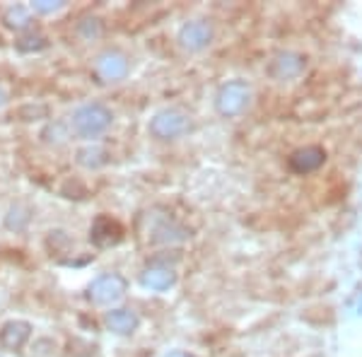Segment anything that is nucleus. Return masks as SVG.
<instances>
[{"label": "nucleus", "instance_id": "1", "mask_svg": "<svg viewBox=\"0 0 362 357\" xmlns=\"http://www.w3.org/2000/svg\"><path fill=\"white\" fill-rule=\"evenodd\" d=\"M112 121H114V114L109 107L99 102H92V104H83L73 111L70 116V131L75 133L78 138H85V140H92V138H99L102 133H107L112 128Z\"/></svg>", "mask_w": 362, "mask_h": 357}, {"label": "nucleus", "instance_id": "2", "mask_svg": "<svg viewBox=\"0 0 362 357\" xmlns=\"http://www.w3.org/2000/svg\"><path fill=\"white\" fill-rule=\"evenodd\" d=\"M249 99H251V85L247 80H230V83H225L218 90L215 109H218V114L232 119V116H239L249 107Z\"/></svg>", "mask_w": 362, "mask_h": 357}, {"label": "nucleus", "instance_id": "3", "mask_svg": "<svg viewBox=\"0 0 362 357\" xmlns=\"http://www.w3.org/2000/svg\"><path fill=\"white\" fill-rule=\"evenodd\" d=\"M128 283L124 275L119 273H104L99 275L97 280H92V285L87 288V300L97 307H109V304H116L121 297L126 295Z\"/></svg>", "mask_w": 362, "mask_h": 357}, {"label": "nucleus", "instance_id": "4", "mask_svg": "<svg viewBox=\"0 0 362 357\" xmlns=\"http://www.w3.org/2000/svg\"><path fill=\"white\" fill-rule=\"evenodd\" d=\"M189 128H191L189 116L179 109H162L150 121V133L157 140H177L184 133H189Z\"/></svg>", "mask_w": 362, "mask_h": 357}, {"label": "nucleus", "instance_id": "5", "mask_svg": "<svg viewBox=\"0 0 362 357\" xmlns=\"http://www.w3.org/2000/svg\"><path fill=\"white\" fill-rule=\"evenodd\" d=\"M128 68H131L128 66V56L116 49L102 51L95 61V73L102 83H121V80H126Z\"/></svg>", "mask_w": 362, "mask_h": 357}, {"label": "nucleus", "instance_id": "6", "mask_svg": "<svg viewBox=\"0 0 362 357\" xmlns=\"http://www.w3.org/2000/svg\"><path fill=\"white\" fill-rule=\"evenodd\" d=\"M213 42V25L208 20H191L179 29V46L186 51H203Z\"/></svg>", "mask_w": 362, "mask_h": 357}, {"label": "nucleus", "instance_id": "7", "mask_svg": "<svg viewBox=\"0 0 362 357\" xmlns=\"http://www.w3.org/2000/svg\"><path fill=\"white\" fill-rule=\"evenodd\" d=\"M121 234H124L121 225L109 215H99L90 227V239L97 247H114V244L121 242Z\"/></svg>", "mask_w": 362, "mask_h": 357}, {"label": "nucleus", "instance_id": "8", "mask_svg": "<svg viewBox=\"0 0 362 357\" xmlns=\"http://www.w3.org/2000/svg\"><path fill=\"white\" fill-rule=\"evenodd\" d=\"M324 160H326L324 148H319V145H307V148H300L293 152V157H290V169L297 174H309L324 165Z\"/></svg>", "mask_w": 362, "mask_h": 357}, {"label": "nucleus", "instance_id": "9", "mask_svg": "<svg viewBox=\"0 0 362 357\" xmlns=\"http://www.w3.org/2000/svg\"><path fill=\"white\" fill-rule=\"evenodd\" d=\"M268 70H271V75L278 80H293L305 70V58L300 54H293V51H285V54H278L273 58Z\"/></svg>", "mask_w": 362, "mask_h": 357}, {"label": "nucleus", "instance_id": "10", "mask_svg": "<svg viewBox=\"0 0 362 357\" xmlns=\"http://www.w3.org/2000/svg\"><path fill=\"white\" fill-rule=\"evenodd\" d=\"M150 234H153L150 239H153L155 244H177V242L189 239V230L172 218H160L153 225V232Z\"/></svg>", "mask_w": 362, "mask_h": 357}, {"label": "nucleus", "instance_id": "11", "mask_svg": "<svg viewBox=\"0 0 362 357\" xmlns=\"http://www.w3.org/2000/svg\"><path fill=\"white\" fill-rule=\"evenodd\" d=\"M29 336H32V324L29 321L22 319L8 321L3 326V331H0V345L8 350H20L29 341Z\"/></svg>", "mask_w": 362, "mask_h": 357}, {"label": "nucleus", "instance_id": "12", "mask_svg": "<svg viewBox=\"0 0 362 357\" xmlns=\"http://www.w3.org/2000/svg\"><path fill=\"white\" fill-rule=\"evenodd\" d=\"M104 324H107V329L112 333L131 336L140 326V316L133 309H112V312H107V316H104Z\"/></svg>", "mask_w": 362, "mask_h": 357}, {"label": "nucleus", "instance_id": "13", "mask_svg": "<svg viewBox=\"0 0 362 357\" xmlns=\"http://www.w3.org/2000/svg\"><path fill=\"white\" fill-rule=\"evenodd\" d=\"M140 283L155 292H165L177 283V273H174L172 268L153 266V268H145L143 275H140Z\"/></svg>", "mask_w": 362, "mask_h": 357}, {"label": "nucleus", "instance_id": "14", "mask_svg": "<svg viewBox=\"0 0 362 357\" xmlns=\"http://www.w3.org/2000/svg\"><path fill=\"white\" fill-rule=\"evenodd\" d=\"M32 213L34 210L29 208L27 203H15V206L8 210V215H5V227H8L10 232H25L27 225L32 222Z\"/></svg>", "mask_w": 362, "mask_h": 357}, {"label": "nucleus", "instance_id": "15", "mask_svg": "<svg viewBox=\"0 0 362 357\" xmlns=\"http://www.w3.org/2000/svg\"><path fill=\"white\" fill-rule=\"evenodd\" d=\"M3 22L8 29L22 32V29H27L29 25H32V13H29V8H25V5H13V8L5 10Z\"/></svg>", "mask_w": 362, "mask_h": 357}, {"label": "nucleus", "instance_id": "16", "mask_svg": "<svg viewBox=\"0 0 362 357\" xmlns=\"http://www.w3.org/2000/svg\"><path fill=\"white\" fill-rule=\"evenodd\" d=\"M78 165L85 169H99L102 165H107V150L99 148V145L78 150Z\"/></svg>", "mask_w": 362, "mask_h": 357}, {"label": "nucleus", "instance_id": "17", "mask_svg": "<svg viewBox=\"0 0 362 357\" xmlns=\"http://www.w3.org/2000/svg\"><path fill=\"white\" fill-rule=\"evenodd\" d=\"M42 140L46 145H63L68 140V128L61 121H54L42 131Z\"/></svg>", "mask_w": 362, "mask_h": 357}, {"label": "nucleus", "instance_id": "18", "mask_svg": "<svg viewBox=\"0 0 362 357\" xmlns=\"http://www.w3.org/2000/svg\"><path fill=\"white\" fill-rule=\"evenodd\" d=\"M78 34L85 42H95V39L102 37V20L99 17H85L78 25Z\"/></svg>", "mask_w": 362, "mask_h": 357}, {"label": "nucleus", "instance_id": "19", "mask_svg": "<svg viewBox=\"0 0 362 357\" xmlns=\"http://www.w3.org/2000/svg\"><path fill=\"white\" fill-rule=\"evenodd\" d=\"M15 49L20 51V54H34V51L46 49V39L42 37V34H27V37L17 39Z\"/></svg>", "mask_w": 362, "mask_h": 357}, {"label": "nucleus", "instance_id": "20", "mask_svg": "<svg viewBox=\"0 0 362 357\" xmlns=\"http://www.w3.org/2000/svg\"><path fill=\"white\" fill-rule=\"evenodd\" d=\"M17 116H20L22 121L49 119V107H46V104H25V107L17 109Z\"/></svg>", "mask_w": 362, "mask_h": 357}, {"label": "nucleus", "instance_id": "21", "mask_svg": "<svg viewBox=\"0 0 362 357\" xmlns=\"http://www.w3.org/2000/svg\"><path fill=\"white\" fill-rule=\"evenodd\" d=\"M61 8H63L61 0H34V3H32V10H34V13H39V15H54Z\"/></svg>", "mask_w": 362, "mask_h": 357}, {"label": "nucleus", "instance_id": "22", "mask_svg": "<svg viewBox=\"0 0 362 357\" xmlns=\"http://www.w3.org/2000/svg\"><path fill=\"white\" fill-rule=\"evenodd\" d=\"M46 244H49L51 249L58 251V249H68L70 247V237L66 232H61V230H54V232H49V239H46Z\"/></svg>", "mask_w": 362, "mask_h": 357}, {"label": "nucleus", "instance_id": "23", "mask_svg": "<svg viewBox=\"0 0 362 357\" xmlns=\"http://www.w3.org/2000/svg\"><path fill=\"white\" fill-rule=\"evenodd\" d=\"M165 357H194V355H189V353H181V350H174V353H169Z\"/></svg>", "mask_w": 362, "mask_h": 357}, {"label": "nucleus", "instance_id": "24", "mask_svg": "<svg viewBox=\"0 0 362 357\" xmlns=\"http://www.w3.org/2000/svg\"><path fill=\"white\" fill-rule=\"evenodd\" d=\"M5 102H8V95H5V90H3V87H0V107H3Z\"/></svg>", "mask_w": 362, "mask_h": 357}, {"label": "nucleus", "instance_id": "25", "mask_svg": "<svg viewBox=\"0 0 362 357\" xmlns=\"http://www.w3.org/2000/svg\"><path fill=\"white\" fill-rule=\"evenodd\" d=\"M358 314H362V295H360V300H358Z\"/></svg>", "mask_w": 362, "mask_h": 357}]
</instances>
